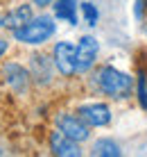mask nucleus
<instances>
[{
	"label": "nucleus",
	"instance_id": "obj_6",
	"mask_svg": "<svg viewBox=\"0 0 147 157\" xmlns=\"http://www.w3.org/2000/svg\"><path fill=\"white\" fill-rule=\"evenodd\" d=\"M27 68H30L32 82L39 89H45V86L54 84V78H57V68H54L52 55H45L41 50H34L30 57H27Z\"/></svg>",
	"mask_w": 147,
	"mask_h": 157
},
{
	"label": "nucleus",
	"instance_id": "obj_3",
	"mask_svg": "<svg viewBox=\"0 0 147 157\" xmlns=\"http://www.w3.org/2000/svg\"><path fill=\"white\" fill-rule=\"evenodd\" d=\"M0 82L7 86L14 96H27L30 89L34 86L30 68L16 59H5L0 62Z\"/></svg>",
	"mask_w": 147,
	"mask_h": 157
},
{
	"label": "nucleus",
	"instance_id": "obj_17",
	"mask_svg": "<svg viewBox=\"0 0 147 157\" xmlns=\"http://www.w3.org/2000/svg\"><path fill=\"white\" fill-rule=\"evenodd\" d=\"M32 5H34L36 9H39V12H45V9H50L52 7V2L54 0H30Z\"/></svg>",
	"mask_w": 147,
	"mask_h": 157
},
{
	"label": "nucleus",
	"instance_id": "obj_15",
	"mask_svg": "<svg viewBox=\"0 0 147 157\" xmlns=\"http://www.w3.org/2000/svg\"><path fill=\"white\" fill-rule=\"evenodd\" d=\"M12 36H0V62L7 57V52L12 50Z\"/></svg>",
	"mask_w": 147,
	"mask_h": 157
},
{
	"label": "nucleus",
	"instance_id": "obj_9",
	"mask_svg": "<svg viewBox=\"0 0 147 157\" xmlns=\"http://www.w3.org/2000/svg\"><path fill=\"white\" fill-rule=\"evenodd\" d=\"M48 148L54 157H81L84 150H81V144L70 139L68 134H63L61 130H50L48 134Z\"/></svg>",
	"mask_w": 147,
	"mask_h": 157
},
{
	"label": "nucleus",
	"instance_id": "obj_1",
	"mask_svg": "<svg viewBox=\"0 0 147 157\" xmlns=\"http://www.w3.org/2000/svg\"><path fill=\"white\" fill-rule=\"evenodd\" d=\"M88 75L91 89L100 96H106L111 100H127L134 96L136 80L127 71H120L111 64H102V66H95Z\"/></svg>",
	"mask_w": 147,
	"mask_h": 157
},
{
	"label": "nucleus",
	"instance_id": "obj_10",
	"mask_svg": "<svg viewBox=\"0 0 147 157\" xmlns=\"http://www.w3.org/2000/svg\"><path fill=\"white\" fill-rule=\"evenodd\" d=\"M34 14H36V7H34L32 2H16V5H12L9 9H5V12H2L5 30L12 34L14 30L23 28V25H25Z\"/></svg>",
	"mask_w": 147,
	"mask_h": 157
},
{
	"label": "nucleus",
	"instance_id": "obj_14",
	"mask_svg": "<svg viewBox=\"0 0 147 157\" xmlns=\"http://www.w3.org/2000/svg\"><path fill=\"white\" fill-rule=\"evenodd\" d=\"M136 98H138L140 107L147 112V71L145 68H138V73H136Z\"/></svg>",
	"mask_w": 147,
	"mask_h": 157
},
{
	"label": "nucleus",
	"instance_id": "obj_7",
	"mask_svg": "<svg viewBox=\"0 0 147 157\" xmlns=\"http://www.w3.org/2000/svg\"><path fill=\"white\" fill-rule=\"evenodd\" d=\"M75 46H77V75H88L97 66L100 41L93 34H81Z\"/></svg>",
	"mask_w": 147,
	"mask_h": 157
},
{
	"label": "nucleus",
	"instance_id": "obj_19",
	"mask_svg": "<svg viewBox=\"0 0 147 157\" xmlns=\"http://www.w3.org/2000/svg\"><path fill=\"white\" fill-rule=\"evenodd\" d=\"M2 155H5V150H2V148H0V157H2Z\"/></svg>",
	"mask_w": 147,
	"mask_h": 157
},
{
	"label": "nucleus",
	"instance_id": "obj_2",
	"mask_svg": "<svg viewBox=\"0 0 147 157\" xmlns=\"http://www.w3.org/2000/svg\"><path fill=\"white\" fill-rule=\"evenodd\" d=\"M57 34V18L54 14L48 12H39L34 14L30 21L23 25V28L12 32V39L18 46L25 48H43L45 43H50Z\"/></svg>",
	"mask_w": 147,
	"mask_h": 157
},
{
	"label": "nucleus",
	"instance_id": "obj_8",
	"mask_svg": "<svg viewBox=\"0 0 147 157\" xmlns=\"http://www.w3.org/2000/svg\"><path fill=\"white\" fill-rule=\"evenodd\" d=\"M75 112L88 123L91 128H106L111 123V107L102 100H88V102H79L75 107Z\"/></svg>",
	"mask_w": 147,
	"mask_h": 157
},
{
	"label": "nucleus",
	"instance_id": "obj_5",
	"mask_svg": "<svg viewBox=\"0 0 147 157\" xmlns=\"http://www.w3.org/2000/svg\"><path fill=\"white\" fill-rule=\"evenodd\" d=\"M54 128L61 130L63 134H68L70 139H75V141H79V144L91 141V137H93V128L75 109L73 112H57V114H54Z\"/></svg>",
	"mask_w": 147,
	"mask_h": 157
},
{
	"label": "nucleus",
	"instance_id": "obj_16",
	"mask_svg": "<svg viewBox=\"0 0 147 157\" xmlns=\"http://www.w3.org/2000/svg\"><path fill=\"white\" fill-rule=\"evenodd\" d=\"M134 14H136V18H138V21H143V18H145V14H147V0H136V5H134Z\"/></svg>",
	"mask_w": 147,
	"mask_h": 157
},
{
	"label": "nucleus",
	"instance_id": "obj_4",
	"mask_svg": "<svg viewBox=\"0 0 147 157\" xmlns=\"http://www.w3.org/2000/svg\"><path fill=\"white\" fill-rule=\"evenodd\" d=\"M50 55H52V62H54L59 78H63V80L77 78V46L73 41H68V39L54 41Z\"/></svg>",
	"mask_w": 147,
	"mask_h": 157
},
{
	"label": "nucleus",
	"instance_id": "obj_12",
	"mask_svg": "<svg viewBox=\"0 0 147 157\" xmlns=\"http://www.w3.org/2000/svg\"><path fill=\"white\" fill-rule=\"evenodd\" d=\"M91 155L93 157H120L122 146L111 137H100L91 144Z\"/></svg>",
	"mask_w": 147,
	"mask_h": 157
},
{
	"label": "nucleus",
	"instance_id": "obj_13",
	"mask_svg": "<svg viewBox=\"0 0 147 157\" xmlns=\"http://www.w3.org/2000/svg\"><path fill=\"white\" fill-rule=\"evenodd\" d=\"M79 14H81V21H84L88 28H95V25L100 23V9H97L91 0H79Z\"/></svg>",
	"mask_w": 147,
	"mask_h": 157
},
{
	"label": "nucleus",
	"instance_id": "obj_11",
	"mask_svg": "<svg viewBox=\"0 0 147 157\" xmlns=\"http://www.w3.org/2000/svg\"><path fill=\"white\" fill-rule=\"evenodd\" d=\"M52 14L59 23H68L70 28L79 23V0H54Z\"/></svg>",
	"mask_w": 147,
	"mask_h": 157
},
{
	"label": "nucleus",
	"instance_id": "obj_18",
	"mask_svg": "<svg viewBox=\"0 0 147 157\" xmlns=\"http://www.w3.org/2000/svg\"><path fill=\"white\" fill-rule=\"evenodd\" d=\"M5 30V21H2V12H0V32Z\"/></svg>",
	"mask_w": 147,
	"mask_h": 157
}]
</instances>
